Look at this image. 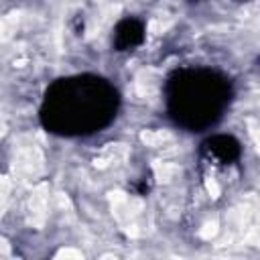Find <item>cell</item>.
<instances>
[{
  "mask_svg": "<svg viewBox=\"0 0 260 260\" xmlns=\"http://www.w3.org/2000/svg\"><path fill=\"white\" fill-rule=\"evenodd\" d=\"M118 93L100 77H67L45 95L41 118L49 132L75 136L106 126L116 114Z\"/></svg>",
  "mask_w": 260,
  "mask_h": 260,
  "instance_id": "1",
  "label": "cell"
},
{
  "mask_svg": "<svg viewBox=\"0 0 260 260\" xmlns=\"http://www.w3.org/2000/svg\"><path fill=\"white\" fill-rule=\"evenodd\" d=\"M230 102L225 79L209 71H181L171 79L169 106L177 124L205 128L213 124Z\"/></svg>",
  "mask_w": 260,
  "mask_h": 260,
  "instance_id": "2",
  "label": "cell"
},
{
  "mask_svg": "<svg viewBox=\"0 0 260 260\" xmlns=\"http://www.w3.org/2000/svg\"><path fill=\"white\" fill-rule=\"evenodd\" d=\"M144 41V26L136 18H124L114 28V47L118 51H132Z\"/></svg>",
  "mask_w": 260,
  "mask_h": 260,
  "instance_id": "3",
  "label": "cell"
},
{
  "mask_svg": "<svg viewBox=\"0 0 260 260\" xmlns=\"http://www.w3.org/2000/svg\"><path fill=\"white\" fill-rule=\"evenodd\" d=\"M205 150L209 156L217 158L219 162H232L240 156V144L232 136H213L205 142Z\"/></svg>",
  "mask_w": 260,
  "mask_h": 260,
  "instance_id": "4",
  "label": "cell"
}]
</instances>
